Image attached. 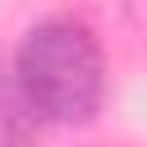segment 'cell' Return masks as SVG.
I'll list each match as a JSON object with an SVG mask.
<instances>
[{
    "instance_id": "cell-1",
    "label": "cell",
    "mask_w": 147,
    "mask_h": 147,
    "mask_svg": "<svg viewBox=\"0 0 147 147\" xmlns=\"http://www.w3.org/2000/svg\"><path fill=\"white\" fill-rule=\"evenodd\" d=\"M14 92L18 106L51 124H83L101 106L106 92V55L87 23L78 18H41L28 28L14 55Z\"/></svg>"
},
{
    "instance_id": "cell-2",
    "label": "cell",
    "mask_w": 147,
    "mask_h": 147,
    "mask_svg": "<svg viewBox=\"0 0 147 147\" xmlns=\"http://www.w3.org/2000/svg\"><path fill=\"white\" fill-rule=\"evenodd\" d=\"M0 147H32V138H28L23 119H18V110H0Z\"/></svg>"
}]
</instances>
